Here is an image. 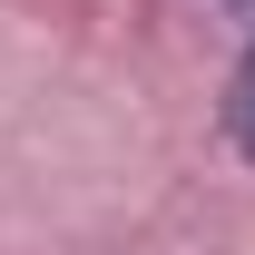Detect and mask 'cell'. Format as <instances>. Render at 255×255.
<instances>
[{"label":"cell","mask_w":255,"mask_h":255,"mask_svg":"<svg viewBox=\"0 0 255 255\" xmlns=\"http://www.w3.org/2000/svg\"><path fill=\"white\" fill-rule=\"evenodd\" d=\"M226 128H236V147L255 157V49H246V69H236V89H226Z\"/></svg>","instance_id":"6da1fadb"}]
</instances>
